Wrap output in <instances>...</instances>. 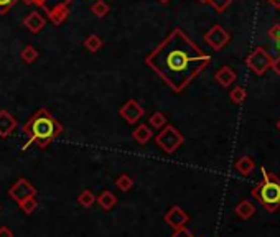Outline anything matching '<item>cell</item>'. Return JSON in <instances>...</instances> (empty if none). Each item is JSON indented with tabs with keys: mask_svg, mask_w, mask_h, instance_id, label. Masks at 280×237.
I'll list each match as a JSON object with an SVG mask.
<instances>
[{
	"mask_svg": "<svg viewBox=\"0 0 280 237\" xmlns=\"http://www.w3.org/2000/svg\"><path fill=\"white\" fill-rule=\"evenodd\" d=\"M209 63L211 56L204 53L182 28L173 30L145 58V65L150 66L178 94L196 76H200Z\"/></svg>",
	"mask_w": 280,
	"mask_h": 237,
	"instance_id": "obj_1",
	"label": "cell"
},
{
	"mask_svg": "<svg viewBox=\"0 0 280 237\" xmlns=\"http://www.w3.org/2000/svg\"><path fill=\"white\" fill-rule=\"evenodd\" d=\"M63 132V126L49 114V110L41 107L23 124V134L28 137L22 150H27L30 145H38L40 148H46L56 137Z\"/></svg>",
	"mask_w": 280,
	"mask_h": 237,
	"instance_id": "obj_2",
	"label": "cell"
},
{
	"mask_svg": "<svg viewBox=\"0 0 280 237\" xmlns=\"http://www.w3.org/2000/svg\"><path fill=\"white\" fill-rule=\"evenodd\" d=\"M260 171H262V180L252 188V196L269 213H275L280 208V178L267 170L265 166L260 168Z\"/></svg>",
	"mask_w": 280,
	"mask_h": 237,
	"instance_id": "obj_3",
	"label": "cell"
},
{
	"mask_svg": "<svg viewBox=\"0 0 280 237\" xmlns=\"http://www.w3.org/2000/svg\"><path fill=\"white\" fill-rule=\"evenodd\" d=\"M23 2L40 7L54 25H61L70 15V5L74 0H23Z\"/></svg>",
	"mask_w": 280,
	"mask_h": 237,
	"instance_id": "obj_4",
	"label": "cell"
},
{
	"mask_svg": "<svg viewBox=\"0 0 280 237\" xmlns=\"http://www.w3.org/2000/svg\"><path fill=\"white\" fill-rule=\"evenodd\" d=\"M183 135L178 132V129H175L173 126H165L160 130L158 135L155 137V142L157 145L163 150L165 153H173L178 150V147L183 143Z\"/></svg>",
	"mask_w": 280,
	"mask_h": 237,
	"instance_id": "obj_5",
	"label": "cell"
},
{
	"mask_svg": "<svg viewBox=\"0 0 280 237\" xmlns=\"http://www.w3.org/2000/svg\"><path fill=\"white\" fill-rule=\"evenodd\" d=\"M246 65L251 68V70L256 73V74H264L267 70L270 68L272 65V58H270V54L265 51V49L262 46H259L256 48L254 51L247 56V60H246Z\"/></svg>",
	"mask_w": 280,
	"mask_h": 237,
	"instance_id": "obj_6",
	"label": "cell"
},
{
	"mask_svg": "<svg viewBox=\"0 0 280 237\" xmlns=\"http://www.w3.org/2000/svg\"><path fill=\"white\" fill-rule=\"evenodd\" d=\"M35 195H36L35 186L25 178H18L15 185H12L9 190V196L12 201H15V203H20V201H23V199L35 196Z\"/></svg>",
	"mask_w": 280,
	"mask_h": 237,
	"instance_id": "obj_7",
	"label": "cell"
},
{
	"mask_svg": "<svg viewBox=\"0 0 280 237\" xmlns=\"http://www.w3.org/2000/svg\"><path fill=\"white\" fill-rule=\"evenodd\" d=\"M229 33L224 30L221 25H214V27H211L206 35H204V41L208 43V45L214 49V51H219L224 46L229 43Z\"/></svg>",
	"mask_w": 280,
	"mask_h": 237,
	"instance_id": "obj_8",
	"label": "cell"
},
{
	"mask_svg": "<svg viewBox=\"0 0 280 237\" xmlns=\"http://www.w3.org/2000/svg\"><path fill=\"white\" fill-rule=\"evenodd\" d=\"M163 219L173 230H182L186 227V224H188L190 216L186 214V211H183L180 206H173V208L165 214Z\"/></svg>",
	"mask_w": 280,
	"mask_h": 237,
	"instance_id": "obj_9",
	"label": "cell"
},
{
	"mask_svg": "<svg viewBox=\"0 0 280 237\" xmlns=\"http://www.w3.org/2000/svg\"><path fill=\"white\" fill-rule=\"evenodd\" d=\"M121 115H122V118H126L127 124L134 126V124L139 122L142 115H144V109H142V105L137 101L130 99V101H127L121 107Z\"/></svg>",
	"mask_w": 280,
	"mask_h": 237,
	"instance_id": "obj_10",
	"label": "cell"
},
{
	"mask_svg": "<svg viewBox=\"0 0 280 237\" xmlns=\"http://www.w3.org/2000/svg\"><path fill=\"white\" fill-rule=\"evenodd\" d=\"M46 20L40 12H32L27 17L23 18V27L32 33H40L43 28H45Z\"/></svg>",
	"mask_w": 280,
	"mask_h": 237,
	"instance_id": "obj_11",
	"label": "cell"
},
{
	"mask_svg": "<svg viewBox=\"0 0 280 237\" xmlns=\"http://www.w3.org/2000/svg\"><path fill=\"white\" fill-rule=\"evenodd\" d=\"M17 129V118L9 110H0V137L7 139Z\"/></svg>",
	"mask_w": 280,
	"mask_h": 237,
	"instance_id": "obj_12",
	"label": "cell"
},
{
	"mask_svg": "<svg viewBox=\"0 0 280 237\" xmlns=\"http://www.w3.org/2000/svg\"><path fill=\"white\" fill-rule=\"evenodd\" d=\"M214 79L219 83L222 87H229L236 79H238V74L233 70V68L229 66H222L221 70H217L216 74H214Z\"/></svg>",
	"mask_w": 280,
	"mask_h": 237,
	"instance_id": "obj_13",
	"label": "cell"
},
{
	"mask_svg": "<svg viewBox=\"0 0 280 237\" xmlns=\"http://www.w3.org/2000/svg\"><path fill=\"white\" fill-rule=\"evenodd\" d=\"M132 137L135 142L140 143V145H145V143L153 137V132L150 130V127L145 126V124H140V126H137V129L134 130Z\"/></svg>",
	"mask_w": 280,
	"mask_h": 237,
	"instance_id": "obj_14",
	"label": "cell"
},
{
	"mask_svg": "<svg viewBox=\"0 0 280 237\" xmlns=\"http://www.w3.org/2000/svg\"><path fill=\"white\" fill-rule=\"evenodd\" d=\"M236 170H238L242 176H247V174H251L254 171V168H256V163H254V160L251 157H247V155H244V157H241L238 161H236Z\"/></svg>",
	"mask_w": 280,
	"mask_h": 237,
	"instance_id": "obj_15",
	"label": "cell"
},
{
	"mask_svg": "<svg viewBox=\"0 0 280 237\" xmlns=\"http://www.w3.org/2000/svg\"><path fill=\"white\" fill-rule=\"evenodd\" d=\"M96 201L104 211H109V209H112L117 204V198H116V195L112 191H102L101 195L96 198Z\"/></svg>",
	"mask_w": 280,
	"mask_h": 237,
	"instance_id": "obj_16",
	"label": "cell"
},
{
	"mask_svg": "<svg viewBox=\"0 0 280 237\" xmlns=\"http://www.w3.org/2000/svg\"><path fill=\"white\" fill-rule=\"evenodd\" d=\"M234 211L241 219H249V217H252L254 213H256V206H254L251 201H247V199H244V201H241L238 206H236Z\"/></svg>",
	"mask_w": 280,
	"mask_h": 237,
	"instance_id": "obj_17",
	"label": "cell"
},
{
	"mask_svg": "<svg viewBox=\"0 0 280 237\" xmlns=\"http://www.w3.org/2000/svg\"><path fill=\"white\" fill-rule=\"evenodd\" d=\"M102 38L101 36H97V35H91V36H88V38L84 40V46H86V49H88V51H91V53H96V51H99V49L102 48Z\"/></svg>",
	"mask_w": 280,
	"mask_h": 237,
	"instance_id": "obj_18",
	"label": "cell"
},
{
	"mask_svg": "<svg viewBox=\"0 0 280 237\" xmlns=\"http://www.w3.org/2000/svg\"><path fill=\"white\" fill-rule=\"evenodd\" d=\"M109 10H110V7L104 2V0H96V2L92 4V7H91V12L96 17H99V18H102V17L107 15Z\"/></svg>",
	"mask_w": 280,
	"mask_h": 237,
	"instance_id": "obj_19",
	"label": "cell"
},
{
	"mask_svg": "<svg viewBox=\"0 0 280 237\" xmlns=\"http://www.w3.org/2000/svg\"><path fill=\"white\" fill-rule=\"evenodd\" d=\"M18 206H20V209L23 211L25 214H32L33 211L38 208V201H36L35 196H30V198L23 199V201L18 203Z\"/></svg>",
	"mask_w": 280,
	"mask_h": 237,
	"instance_id": "obj_20",
	"label": "cell"
},
{
	"mask_svg": "<svg viewBox=\"0 0 280 237\" xmlns=\"http://www.w3.org/2000/svg\"><path fill=\"white\" fill-rule=\"evenodd\" d=\"M78 203H79L81 206H83V208H91V206L96 203V196L92 195V193H91L89 190H84V191L79 193Z\"/></svg>",
	"mask_w": 280,
	"mask_h": 237,
	"instance_id": "obj_21",
	"label": "cell"
},
{
	"mask_svg": "<svg viewBox=\"0 0 280 237\" xmlns=\"http://www.w3.org/2000/svg\"><path fill=\"white\" fill-rule=\"evenodd\" d=\"M20 54H22V60L25 61V63H28V65L35 63V61L38 60V51H36V49H35L32 45L25 46V48L22 49Z\"/></svg>",
	"mask_w": 280,
	"mask_h": 237,
	"instance_id": "obj_22",
	"label": "cell"
},
{
	"mask_svg": "<svg viewBox=\"0 0 280 237\" xmlns=\"http://www.w3.org/2000/svg\"><path fill=\"white\" fill-rule=\"evenodd\" d=\"M229 97H231V101L234 104H242L247 97V91L242 86H236L234 89L229 92Z\"/></svg>",
	"mask_w": 280,
	"mask_h": 237,
	"instance_id": "obj_23",
	"label": "cell"
},
{
	"mask_svg": "<svg viewBox=\"0 0 280 237\" xmlns=\"http://www.w3.org/2000/svg\"><path fill=\"white\" fill-rule=\"evenodd\" d=\"M116 186L121 191H129L134 186V182H132V178H130L129 174H121V176L116 180Z\"/></svg>",
	"mask_w": 280,
	"mask_h": 237,
	"instance_id": "obj_24",
	"label": "cell"
},
{
	"mask_svg": "<svg viewBox=\"0 0 280 237\" xmlns=\"http://www.w3.org/2000/svg\"><path fill=\"white\" fill-rule=\"evenodd\" d=\"M150 126L155 129H163L166 126V117L161 114V112H155V114L150 117Z\"/></svg>",
	"mask_w": 280,
	"mask_h": 237,
	"instance_id": "obj_25",
	"label": "cell"
},
{
	"mask_svg": "<svg viewBox=\"0 0 280 237\" xmlns=\"http://www.w3.org/2000/svg\"><path fill=\"white\" fill-rule=\"evenodd\" d=\"M209 4L213 5V9H214L216 12H219V14H222V12L233 4V0H209Z\"/></svg>",
	"mask_w": 280,
	"mask_h": 237,
	"instance_id": "obj_26",
	"label": "cell"
},
{
	"mask_svg": "<svg viewBox=\"0 0 280 237\" xmlns=\"http://www.w3.org/2000/svg\"><path fill=\"white\" fill-rule=\"evenodd\" d=\"M269 38L280 48V23L272 25L269 28Z\"/></svg>",
	"mask_w": 280,
	"mask_h": 237,
	"instance_id": "obj_27",
	"label": "cell"
},
{
	"mask_svg": "<svg viewBox=\"0 0 280 237\" xmlns=\"http://www.w3.org/2000/svg\"><path fill=\"white\" fill-rule=\"evenodd\" d=\"M17 4V0H0V15H5Z\"/></svg>",
	"mask_w": 280,
	"mask_h": 237,
	"instance_id": "obj_28",
	"label": "cell"
},
{
	"mask_svg": "<svg viewBox=\"0 0 280 237\" xmlns=\"http://www.w3.org/2000/svg\"><path fill=\"white\" fill-rule=\"evenodd\" d=\"M172 237H195V235H193V234L190 232V230L185 227V229H182V230H175Z\"/></svg>",
	"mask_w": 280,
	"mask_h": 237,
	"instance_id": "obj_29",
	"label": "cell"
},
{
	"mask_svg": "<svg viewBox=\"0 0 280 237\" xmlns=\"http://www.w3.org/2000/svg\"><path fill=\"white\" fill-rule=\"evenodd\" d=\"M270 68L273 71H275L277 74H280V56H277L275 60H272V65H270Z\"/></svg>",
	"mask_w": 280,
	"mask_h": 237,
	"instance_id": "obj_30",
	"label": "cell"
},
{
	"mask_svg": "<svg viewBox=\"0 0 280 237\" xmlns=\"http://www.w3.org/2000/svg\"><path fill=\"white\" fill-rule=\"evenodd\" d=\"M0 237H14V232H12L9 227L2 226L0 227Z\"/></svg>",
	"mask_w": 280,
	"mask_h": 237,
	"instance_id": "obj_31",
	"label": "cell"
},
{
	"mask_svg": "<svg viewBox=\"0 0 280 237\" xmlns=\"http://www.w3.org/2000/svg\"><path fill=\"white\" fill-rule=\"evenodd\" d=\"M272 7H275V9H280V0H267Z\"/></svg>",
	"mask_w": 280,
	"mask_h": 237,
	"instance_id": "obj_32",
	"label": "cell"
},
{
	"mask_svg": "<svg viewBox=\"0 0 280 237\" xmlns=\"http://www.w3.org/2000/svg\"><path fill=\"white\" fill-rule=\"evenodd\" d=\"M200 4H209V0H198Z\"/></svg>",
	"mask_w": 280,
	"mask_h": 237,
	"instance_id": "obj_33",
	"label": "cell"
},
{
	"mask_svg": "<svg viewBox=\"0 0 280 237\" xmlns=\"http://www.w3.org/2000/svg\"><path fill=\"white\" fill-rule=\"evenodd\" d=\"M158 2H160V4H168L170 0H158Z\"/></svg>",
	"mask_w": 280,
	"mask_h": 237,
	"instance_id": "obj_34",
	"label": "cell"
},
{
	"mask_svg": "<svg viewBox=\"0 0 280 237\" xmlns=\"http://www.w3.org/2000/svg\"><path fill=\"white\" fill-rule=\"evenodd\" d=\"M277 129H278V130H280V121H278V122H277Z\"/></svg>",
	"mask_w": 280,
	"mask_h": 237,
	"instance_id": "obj_35",
	"label": "cell"
},
{
	"mask_svg": "<svg viewBox=\"0 0 280 237\" xmlns=\"http://www.w3.org/2000/svg\"><path fill=\"white\" fill-rule=\"evenodd\" d=\"M84 2H94V0H84Z\"/></svg>",
	"mask_w": 280,
	"mask_h": 237,
	"instance_id": "obj_36",
	"label": "cell"
}]
</instances>
